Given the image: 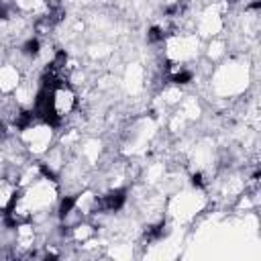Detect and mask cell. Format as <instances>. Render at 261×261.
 Returning a JSON list of instances; mask_svg holds the SVG:
<instances>
[{
	"label": "cell",
	"mask_w": 261,
	"mask_h": 261,
	"mask_svg": "<svg viewBox=\"0 0 261 261\" xmlns=\"http://www.w3.org/2000/svg\"><path fill=\"white\" fill-rule=\"evenodd\" d=\"M22 80V71L12 63H0V94H14Z\"/></svg>",
	"instance_id": "obj_1"
}]
</instances>
